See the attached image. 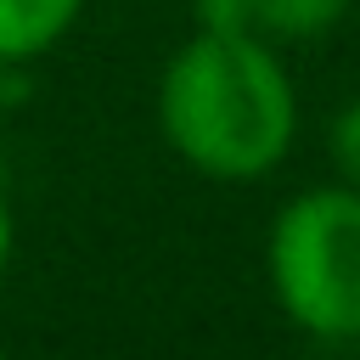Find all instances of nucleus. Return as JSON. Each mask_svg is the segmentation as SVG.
I'll list each match as a JSON object with an SVG mask.
<instances>
[{
    "instance_id": "f257e3e1",
    "label": "nucleus",
    "mask_w": 360,
    "mask_h": 360,
    "mask_svg": "<svg viewBox=\"0 0 360 360\" xmlns=\"http://www.w3.org/2000/svg\"><path fill=\"white\" fill-rule=\"evenodd\" d=\"M158 124L197 174L259 180L292 152L298 96L270 45L197 28L163 68Z\"/></svg>"
},
{
    "instance_id": "f03ea898",
    "label": "nucleus",
    "mask_w": 360,
    "mask_h": 360,
    "mask_svg": "<svg viewBox=\"0 0 360 360\" xmlns=\"http://www.w3.org/2000/svg\"><path fill=\"white\" fill-rule=\"evenodd\" d=\"M264 270L298 332L321 343H360V191L338 180L287 197L270 219Z\"/></svg>"
},
{
    "instance_id": "7ed1b4c3",
    "label": "nucleus",
    "mask_w": 360,
    "mask_h": 360,
    "mask_svg": "<svg viewBox=\"0 0 360 360\" xmlns=\"http://www.w3.org/2000/svg\"><path fill=\"white\" fill-rule=\"evenodd\" d=\"M84 0H0V62L45 56L73 22Z\"/></svg>"
},
{
    "instance_id": "20e7f679",
    "label": "nucleus",
    "mask_w": 360,
    "mask_h": 360,
    "mask_svg": "<svg viewBox=\"0 0 360 360\" xmlns=\"http://www.w3.org/2000/svg\"><path fill=\"white\" fill-rule=\"evenodd\" d=\"M354 0H253V28L276 39H321L349 17Z\"/></svg>"
},
{
    "instance_id": "39448f33",
    "label": "nucleus",
    "mask_w": 360,
    "mask_h": 360,
    "mask_svg": "<svg viewBox=\"0 0 360 360\" xmlns=\"http://www.w3.org/2000/svg\"><path fill=\"white\" fill-rule=\"evenodd\" d=\"M326 146H332V163H338V174L360 191V101H349L338 118H332V135H326Z\"/></svg>"
},
{
    "instance_id": "423d86ee",
    "label": "nucleus",
    "mask_w": 360,
    "mask_h": 360,
    "mask_svg": "<svg viewBox=\"0 0 360 360\" xmlns=\"http://www.w3.org/2000/svg\"><path fill=\"white\" fill-rule=\"evenodd\" d=\"M191 11L202 34H253V0H197Z\"/></svg>"
},
{
    "instance_id": "0eeeda50",
    "label": "nucleus",
    "mask_w": 360,
    "mask_h": 360,
    "mask_svg": "<svg viewBox=\"0 0 360 360\" xmlns=\"http://www.w3.org/2000/svg\"><path fill=\"white\" fill-rule=\"evenodd\" d=\"M11 242H17V225H11V202L0 197V270H6V259H11Z\"/></svg>"
}]
</instances>
